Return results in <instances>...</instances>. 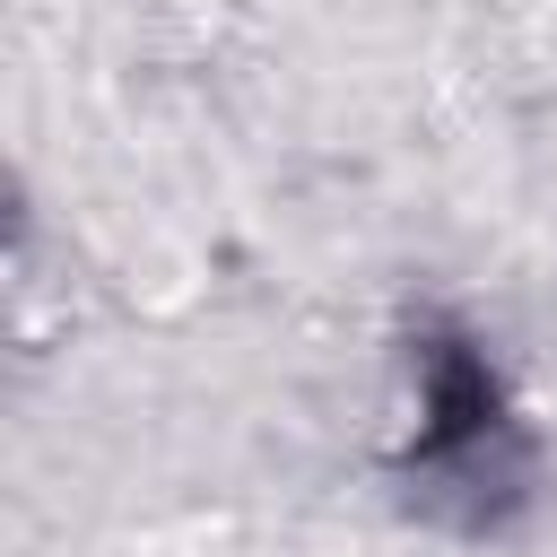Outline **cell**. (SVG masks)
<instances>
[{"label": "cell", "mask_w": 557, "mask_h": 557, "mask_svg": "<svg viewBox=\"0 0 557 557\" xmlns=\"http://www.w3.org/2000/svg\"><path fill=\"white\" fill-rule=\"evenodd\" d=\"M409 470L435 479V496H461L470 513H487L496 496L522 487V426L505 409L496 366L461 331H426V348H418V444H409Z\"/></svg>", "instance_id": "6da1fadb"}]
</instances>
